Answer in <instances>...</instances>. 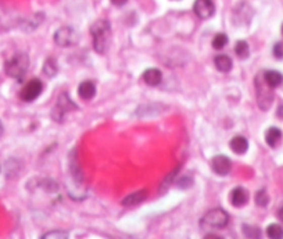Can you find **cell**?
Segmentation results:
<instances>
[{
    "label": "cell",
    "instance_id": "obj_1",
    "mask_svg": "<svg viewBox=\"0 0 283 239\" xmlns=\"http://www.w3.org/2000/svg\"><path fill=\"white\" fill-rule=\"evenodd\" d=\"M110 31H111L110 22L106 20H98L96 22H93L92 27H90V33L93 36V48L100 55H103L109 46Z\"/></svg>",
    "mask_w": 283,
    "mask_h": 239
},
{
    "label": "cell",
    "instance_id": "obj_2",
    "mask_svg": "<svg viewBox=\"0 0 283 239\" xmlns=\"http://www.w3.org/2000/svg\"><path fill=\"white\" fill-rule=\"evenodd\" d=\"M29 65V59L25 53H17L16 56H13L7 63H6V74L11 78L16 79H21L22 76L25 75V72L28 70Z\"/></svg>",
    "mask_w": 283,
    "mask_h": 239
},
{
    "label": "cell",
    "instance_id": "obj_3",
    "mask_svg": "<svg viewBox=\"0 0 283 239\" xmlns=\"http://www.w3.org/2000/svg\"><path fill=\"white\" fill-rule=\"evenodd\" d=\"M229 223L228 213L222 210V209H212L208 213L204 214L202 218L203 227H208V228L221 229L225 228Z\"/></svg>",
    "mask_w": 283,
    "mask_h": 239
},
{
    "label": "cell",
    "instance_id": "obj_4",
    "mask_svg": "<svg viewBox=\"0 0 283 239\" xmlns=\"http://www.w3.org/2000/svg\"><path fill=\"white\" fill-rule=\"evenodd\" d=\"M78 41H79V35L75 29H72L71 27H61L55 33V42L59 46H63V48L76 45Z\"/></svg>",
    "mask_w": 283,
    "mask_h": 239
},
{
    "label": "cell",
    "instance_id": "obj_5",
    "mask_svg": "<svg viewBox=\"0 0 283 239\" xmlns=\"http://www.w3.org/2000/svg\"><path fill=\"white\" fill-rule=\"evenodd\" d=\"M74 109H76V106L74 104V102H72V100L70 99L68 93L63 92L60 95L59 100H57V103H56L55 110L52 111V117H53L56 121H63V118H64V114H67L68 111H71V110H74Z\"/></svg>",
    "mask_w": 283,
    "mask_h": 239
},
{
    "label": "cell",
    "instance_id": "obj_6",
    "mask_svg": "<svg viewBox=\"0 0 283 239\" xmlns=\"http://www.w3.org/2000/svg\"><path fill=\"white\" fill-rule=\"evenodd\" d=\"M43 91V84L39 79H31L28 81L20 92V98L24 102H33L39 98V95Z\"/></svg>",
    "mask_w": 283,
    "mask_h": 239
},
{
    "label": "cell",
    "instance_id": "obj_7",
    "mask_svg": "<svg viewBox=\"0 0 283 239\" xmlns=\"http://www.w3.org/2000/svg\"><path fill=\"white\" fill-rule=\"evenodd\" d=\"M193 11L199 18L207 20L211 18L215 13V5L212 0H196L193 5Z\"/></svg>",
    "mask_w": 283,
    "mask_h": 239
},
{
    "label": "cell",
    "instance_id": "obj_8",
    "mask_svg": "<svg viewBox=\"0 0 283 239\" xmlns=\"http://www.w3.org/2000/svg\"><path fill=\"white\" fill-rule=\"evenodd\" d=\"M211 166L212 170L218 175H228L230 169H232V163H230L229 157L223 156V154H219V156H215V157L212 158Z\"/></svg>",
    "mask_w": 283,
    "mask_h": 239
},
{
    "label": "cell",
    "instance_id": "obj_9",
    "mask_svg": "<svg viewBox=\"0 0 283 239\" xmlns=\"http://www.w3.org/2000/svg\"><path fill=\"white\" fill-rule=\"evenodd\" d=\"M247 202H249V192H247V189H245V188L238 186V188H234V189L230 192V203H232L234 207L245 206Z\"/></svg>",
    "mask_w": 283,
    "mask_h": 239
},
{
    "label": "cell",
    "instance_id": "obj_10",
    "mask_svg": "<svg viewBox=\"0 0 283 239\" xmlns=\"http://www.w3.org/2000/svg\"><path fill=\"white\" fill-rule=\"evenodd\" d=\"M143 81L146 82L149 87H157L160 85V82L163 79V74H161V71L158 70V68H147L145 72H143Z\"/></svg>",
    "mask_w": 283,
    "mask_h": 239
},
{
    "label": "cell",
    "instance_id": "obj_11",
    "mask_svg": "<svg viewBox=\"0 0 283 239\" xmlns=\"http://www.w3.org/2000/svg\"><path fill=\"white\" fill-rule=\"evenodd\" d=\"M264 82H265L269 88L275 89V88H278L282 85L283 75L279 72V71H275V70L265 71V72H264Z\"/></svg>",
    "mask_w": 283,
    "mask_h": 239
},
{
    "label": "cell",
    "instance_id": "obj_12",
    "mask_svg": "<svg viewBox=\"0 0 283 239\" xmlns=\"http://www.w3.org/2000/svg\"><path fill=\"white\" fill-rule=\"evenodd\" d=\"M229 145H230V149L236 154H245L247 152V149H249V141L246 139L245 136L240 135L232 138V141H230Z\"/></svg>",
    "mask_w": 283,
    "mask_h": 239
},
{
    "label": "cell",
    "instance_id": "obj_13",
    "mask_svg": "<svg viewBox=\"0 0 283 239\" xmlns=\"http://www.w3.org/2000/svg\"><path fill=\"white\" fill-rule=\"evenodd\" d=\"M78 93L83 100H90L96 95V87L92 81H83L78 88Z\"/></svg>",
    "mask_w": 283,
    "mask_h": 239
},
{
    "label": "cell",
    "instance_id": "obj_14",
    "mask_svg": "<svg viewBox=\"0 0 283 239\" xmlns=\"http://www.w3.org/2000/svg\"><path fill=\"white\" fill-rule=\"evenodd\" d=\"M147 197V190H137V192H135V193H131V195H128L122 201V205L126 207L129 206H137V205H140L142 202L146 201Z\"/></svg>",
    "mask_w": 283,
    "mask_h": 239
},
{
    "label": "cell",
    "instance_id": "obj_15",
    "mask_svg": "<svg viewBox=\"0 0 283 239\" xmlns=\"http://www.w3.org/2000/svg\"><path fill=\"white\" fill-rule=\"evenodd\" d=\"M280 138H282V132L276 127H271L265 132V141H267V143L271 147L276 146L279 142H280Z\"/></svg>",
    "mask_w": 283,
    "mask_h": 239
},
{
    "label": "cell",
    "instance_id": "obj_16",
    "mask_svg": "<svg viewBox=\"0 0 283 239\" xmlns=\"http://www.w3.org/2000/svg\"><path fill=\"white\" fill-rule=\"evenodd\" d=\"M214 61H215V67H217V70H219L221 72H229V71L232 70V67H233L232 59L226 55L217 56Z\"/></svg>",
    "mask_w": 283,
    "mask_h": 239
},
{
    "label": "cell",
    "instance_id": "obj_17",
    "mask_svg": "<svg viewBox=\"0 0 283 239\" xmlns=\"http://www.w3.org/2000/svg\"><path fill=\"white\" fill-rule=\"evenodd\" d=\"M234 52H236V56L239 59L245 60L250 56V48H249V44L246 41H239L236 46H234Z\"/></svg>",
    "mask_w": 283,
    "mask_h": 239
},
{
    "label": "cell",
    "instance_id": "obj_18",
    "mask_svg": "<svg viewBox=\"0 0 283 239\" xmlns=\"http://www.w3.org/2000/svg\"><path fill=\"white\" fill-rule=\"evenodd\" d=\"M267 235L272 239H282L283 228L279 225V224H271V225H268Z\"/></svg>",
    "mask_w": 283,
    "mask_h": 239
},
{
    "label": "cell",
    "instance_id": "obj_19",
    "mask_svg": "<svg viewBox=\"0 0 283 239\" xmlns=\"http://www.w3.org/2000/svg\"><path fill=\"white\" fill-rule=\"evenodd\" d=\"M226 44H228V36L225 33H217L212 39V48L217 50L223 49L226 46Z\"/></svg>",
    "mask_w": 283,
    "mask_h": 239
},
{
    "label": "cell",
    "instance_id": "obj_20",
    "mask_svg": "<svg viewBox=\"0 0 283 239\" xmlns=\"http://www.w3.org/2000/svg\"><path fill=\"white\" fill-rule=\"evenodd\" d=\"M57 63L55 59H48L43 65V72L48 76H55L57 74Z\"/></svg>",
    "mask_w": 283,
    "mask_h": 239
},
{
    "label": "cell",
    "instance_id": "obj_21",
    "mask_svg": "<svg viewBox=\"0 0 283 239\" xmlns=\"http://www.w3.org/2000/svg\"><path fill=\"white\" fill-rule=\"evenodd\" d=\"M268 202H269V197H268L265 189L258 190V192H257V195H256V203H257V205H258V206H261V207H265L268 205Z\"/></svg>",
    "mask_w": 283,
    "mask_h": 239
},
{
    "label": "cell",
    "instance_id": "obj_22",
    "mask_svg": "<svg viewBox=\"0 0 283 239\" xmlns=\"http://www.w3.org/2000/svg\"><path fill=\"white\" fill-rule=\"evenodd\" d=\"M245 234L246 236H249V238H260V235H261V231L257 228V227H250V225H245Z\"/></svg>",
    "mask_w": 283,
    "mask_h": 239
},
{
    "label": "cell",
    "instance_id": "obj_23",
    "mask_svg": "<svg viewBox=\"0 0 283 239\" xmlns=\"http://www.w3.org/2000/svg\"><path fill=\"white\" fill-rule=\"evenodd\" d=\"M273 56L276 59H283V44L278 42V44L273 46Z\"/></svg>",
    "mask_w": 283,
    "mask_h": 239
},
{
    "label": "cell",
    "instance_id": "obj_24",
    "mask_svg": "<svg viewBox=\"0 0 283 239\" xmlns=\"http://www.w3.org/2000/svg\"><path fill=\"white\" fill-rule=\"evenodd\" d=\"M50 236H55V238H67L68 234L67 232H63V231H52V232H48V234L43 235V238H50Z\"/></svg>",
    "mask_w": 283,
    "mask_h": 239
},
{
    "label": "cell",
    "instance_id": "obj_25",
    "mask_svg": "<svg viewBox=\"0 0 283 239\" xmlns=\"http://www.w3.org/2000/svg\"><path fill=\"white\" fill-rule=\"evenodd\" d=\"M126 2H128V0H111V3L114 6H117V7H122L124 5H126Z\"/></svg>",
    "mask_w": 283,
    "mask_h": 239
},
{
    "label": "cell",
    "instance_id": "obj_26",
    "mask_svg": "<svg viewBox=\"0 0 283 239\" xmlns=\"http://www.w3.org/2000/svg\"><path fill=\"white\" fill-rule=\"evenodd\" d=\"M278 217H279V220H280V221L283 223V206L278 210Z\"/></svg>",
    "mask_w": 283,
    "mask_h": 239
},
{
    "label": "cell",
    "instance_id": "obj_27",
    "mask_svg": "<svg viewBox=\"0 0 283 239\" xmlns=\"http://www.w3.org/2000/svg\"><path fill=\"white\" fill-rule=\"evenodd\" d=\"M2 132H3V125L0 123V135H2Z\"/></svg>",
    "mask_w": 283,
    "mask_h": 239
},
{
    "label": "cell",
    "instance_id": "obj_28",
    "mask_svg": "<svg viewBox=\"0 0 283 239\" xmlns=\"http://www.w3.org/2000/svg\"><path fill=\"white\" fill-rule=\"evenodd\" d=\"M282 33H283V25H282Z\"/></svg>",
    "mask_w": 283,
    "mask_h": 239
}]
</instances>
